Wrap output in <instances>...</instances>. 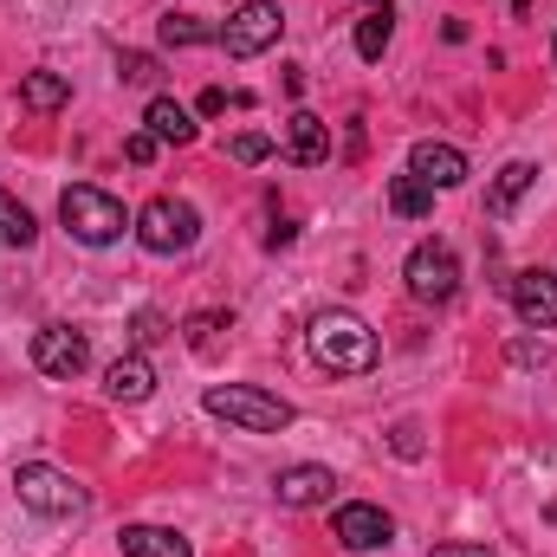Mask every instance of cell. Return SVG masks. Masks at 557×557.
<instances>
[{
    "instance_id": "d4e9b609",
    "label": "cell",
    "mask_w": 557,
    "mask_h": 557,
    "mask_svg": "<svg viewBox=\"0 0 557 557\" xmlns=\"http://www.w3.org/2000/svg\"><path fill=\"white\" fill-rule=\"evenodd\" d=\"M117 78H124V85H156L162 65H156L149 52H117Z\"/></svg>"
},
{
    "instance_id": "9a60e30c",
    "label": "cell",
    "mask_w": 557,
    "mask_h": 557,
    "mask_svg": "<svg viewBox=\"0 0 557 557\" xmlns=\"http://www.w3.org/2000/svg\"><path fill=\"white\" fill-rule=\"evenodd\" d=\"M539 182V169L532 162H506L499 175H493V188H486V221H512V208L525 201V188Z\"/></svg>"
},
{
    "instance_id": "f1b7e54d",
    "label": "cell",
    "mask_w": 557,
    "mask_h": 557,
    "mask_svg": "<svg viewBox=\"0 0 557 557\" xmlns=\"http://www.w3.org/2000/svg\"><path fill=\"white\" fill-rule=\"evenodd\" d=\"M292 240H298V227H292V221H273V234H267V253H285Z\"/></svg>"
},
{
    "instance_id": "4fadbf2b",
    "label": "cell",
    "mask_w": 557,
    "mask_h": 557,
    "mask_svg": "<svg viewBox=\"0 0 557 557\" xmlns=\"http://www.w3.org/2000/svg\"><path fill=\"white\" fill-rule=\"evenodd\" d=\"M285 156H292L298 169H318V162L331 156V124H324L318 111H292V117H285Z\"/></svg>"
},
{
    "instance_id": "2e32d148",
    "label": "cell",
    "mask_w": 557,
    "mask_h": 557,
    "mask_svg": "<svg viewBox=\"0 0 557 557\" xmlns=\"http://www.w3.org/2000/svg\"><path fill=\"white\" fill-rule=\"evenodd\" d=\"M117 545H124V557H195V545L169 525H124Z\"/></svg>"
},
{
    "instance_id": "5bb4252c",
    "label": "cell",
    "mask_w": 557,
    "mask_h": 557,
    "mask_svg": "<svg viewBox=\"0 0 557 557\" xmlns=\"http://www.w3.org/2000/svg\"><path fill=\"white\" fill-rule=\"evenodd\" d=\"M104 396H111V403H149V396H156V370H149L143 350L117 357V363L104 370Z\"/></svg>"
},
{
    "instance_id": "1f68e13d",
    "label": "cell",
    "mask_w": 557,
    "mask_h": 557,
    "mask_svg": "<svg viewBox=\"0 0 557 557\" xmlns=\"http://www.w3.org/2000/svg\"><path fill=\"white\" fill-rule=\"evenodd\" d=\"M512 13H519V20H525V13H532V0H512Z\"/></svg>"
},
{
    "instance_id": "cb8c5ba5",
    "label": "cell",
    "mask_w": 557,
    "mask_h": 557,
    "mask_svg": "<svg viewBox=\"0 0 557 557\" xmlns=\"http://www.w3.org/2000/svg\"><path fill=\"white\" fill-rule=\"evenodd\" d=\"M227 156H234L240 169H260V162L273 156V137H260V131H240V137L227 143Z\"/></svg>"
},
{
    "instance_id": "484cf974",
    "label": "cell",
    "mask_w": 557,
    "mask_h": 557,
    "mask_svg": "<svg viewBox=\"0 0 557 557\" xmlns=\"http://www.w3.org/2000/svg\"><path fill=\"white\" fill-rule=\"evenodd\" d=\"M389 447H396L403 460H421V428L416 421H396V428H389Z\"/></svg>"
},
{
    "instance_id": "7402d4cb",
    "label": "cell",
    "mask_w": 557,
    "mask_h": 557,
    "mask_svg": "<svg viewBox=\"0 0 557 557\" xmlns=\"http://www.w3.org/2000/svg\"><path fill=\"white\" fill-rule=\"evenodd\" d=\"M389 33H396V20H389V0H376V7L357 20V52H363V59H383V52H389Z\"/></svg>"
},
{
    "instance_id": "e0dca14e",
    "label": "cell",
    "mask_w": 557,
    "mask_h": 557,
    "mask_svg": "<svg viewBox=\"0 0 557 557\" xmlns=\"http://www.w3.org/2000/svg\"><path fill=\"white\" fill-rule=\"evenodd\" d=\"M20 104H26V111H39V117L65 111V104H72L65 72H46V65H39V72H26V78H20Z\"/></svg>"
},
{
    "instance_id": "8fae6325",
    "label": "cell",
    "mask_w": 557,
    "mask_h": 557,
    "mask_svg": "<svg viewBox=\"0 0 557 557\" xmlns=\"http://www.w3.org/2000/svg\"><path fill=\"white\" fill-rule=\"evenodd\" d=\"M331 486H337V473H331V467H318V460H298V467H285V473L273 480L278 506H292V512L324 506V499H331Z\"/></svg>"
},
{
    "instance_id": "4316f807",
    "label": "cell",
    "mask_w": 557,
    "mask_h": 557,
    "mask_svg": "<svg viewBox=\"0 0 557 557\" xmlns=\"http://www.w3.org/2000/svg\"><path fill=\"white\" fill-rule=\"evenodd\" d=\"M131 337H137V344H156V337H162V311H137V318H131Z\"/></svg>"
},
{
    "instance_id": "4dcf8cb0",
    "label": "cell",
    "mask_w": 557,
    "mask_h": 557,
    "mask_svg": "<svg viewBox=\"0 0 557 557\" xmlns=\"http://www.w3.org/2000/svg\"><path fill=\"white\" fill-rule=\"evenodd\" d=\"M428 557H493L486 545H434Z\"/></svg>"
},
{
    "instance_id": "9c48e42d",
    "label": "cell",
    "mask_w": 557,
    "mask_h": 557,
    "mask_svg": "<svg viewBox=\"0 0 557 557\" xmlns=\"http://www.w3.org/2000/svg\"><path fill=\"white\" fill-rule=\"evenodd\" d=\"M331 539H337L344 552H383V545L396 539V519H389L383 506H370V499H350V506H337Z\"/></svg>"
},
{
    "instance_id": "44dd1931",
    "label": "cell",
    "mask_w": 557,
    "mask_h": 557,
    "mask_svg": "<svg viewBox=\"0 0 557 557\" xmlns=\"http://www.w3.org/2000/svg\"><path fill=\"white\" fill-rule=\"evenodd\" d=\"M39 240V221L26 214V201H13L7 188H0V247H13V253H26Z\"/></svg>"
},
{
    "instance_id": "277c9868",
    "label": "cell",
    "mask_w": 557,
    "mask_h": 557,
    "mask_svg": "<svg viewBox=\"0 0 557 557\" xmlns=\"http://www.w3.org/2000/svg\"><path fill=\"white\" fill-rule=\"evenodd\" d=\"M13 493H20V506L39 512V519H78V512L91 506L85 486H78L72 473L46 467V460H20V467H13Z\"/></svg>"
},
{
    "instance_id": "d6986e66",
    "label": "cell",
    "mask_w": 557,
    "mask_h": 557,
    "mask_svg": "<svg viewBox=\"0 0 557 557\" xmlns=\"http://www.w3.org/2000/svg\"><path fill=\"white\" fill-rule=\"evenodd\" d=\"M389 214H403V221H421V214H434V188L421 182V175H389Z\"/></svg>"
},
{
    "instance_id": "3957f363",
    "label": "cell",
    "mask_w": 557,
    "mask_h": 557,
    "mask_svg": "<svg viewBox=\"0 0 557 557\" xmlns=\"http://www.w3.org/2000/svg\"><path fill=\"white\" fill-rule=\"evenodd\" d=\"M59 221H65V234H72L78 247H111V240H124V227H131L124 201L104 195V188H91V182H72V188L59 195Z\"/></svg>"
},
{
    "instance_id": "6da1fadb",
    "label": "cell",
    "mask_w": 557,
    "mask_h": 557,
    "mask_svg": "<svg viewBox=\"0 0 557 557\" xmlns=\"http://www.w3.org/2000/svg\"><path fill=\"white\" fill-rule=\"evenodd\" d=\"M305 344H311L318 370H331V376H370L376 357H383L376 331H370L357 311H318L311 331H305Z\"/></svg>"
},
{
    "instance_id": "5b68a950",
    "label": "cell",
    "mask_w": 557,
    "mask_h": 557,
    "mask_svg": "<svg viewBox=\"0 0 557 557\" xmlns=\"http://www.w3.org/2000/svg\"><path fill=\"white\" fill-rule=\"evenodd\" d=\"M131 234L143 240V253H162L169 260V253H188L201 240V214L188 201H175V195H156L137 221H131Z\"/></svg>"
},
{
    "instance_id": "83f0119b",
    "label": "cell",
    "mask_w": 557,
    "mask_h": 557,
    "mask_svg": "<svg viewBox=\"0 0 557 557\" xmlns=\"http://www.w3.org/2000/svg\"><path fill=\"white\" fill-rule=\"evenodd\" d=\"M124 156H131V162H156V137H149V131H137V137H124Z\"/></svg>"
},
{
    "instance_id": "52a82bcc",
    "label": "cell",
    "mask_w": 557,
    "mask_h": 557,
    "mask_svg": "<svg viewBox=\"0 0 557 557\" xmlns=\"http://www.w3.org/2000/svg\"><path fill=\"white\" fill-rule=\"evenodd\" d=\"M278 33H285L278 0H240L221 26V46H227V59H260V52L278 46Z\"/></svg>"
},
{
    "instance_id": "603a6c76",
    "label": "cell",
    "mask_w": 557,
    "mask_h": 557,
    "mask_svg": "<svg viewBox=\"0 0 557 557\" xmlns=\"http://www.w3.org/2000/svg\"><path fill=\"white\" fill-rule=\"evenodd\" d=\"M221 331H234V318H227V311H195V318L182 324V337H188V350H201V357H208V350L221 344Z\"/></svg>"
},
{
    "instance_id": "30bf717a",
    "label": "cell",
    "mask_w": 557,
    "mask_h": 557,
    "mask_svg": "<svg viewBox=\"0 0 557 557\" xmlns=\"http://www.w3.org/2000/svg\"><path fill=\"white\" fill-rule=\"evenodd\" d=\"M506 292H512V311H519V324H532V331H557V273H512L506 278Z\"/></svg>"
},
{
    "instance_id": "ffe728a7",
    "label": "cell",
    "mask_w": 557,
    "mask_h": 557,
    "mask_svg": "<svg viewBox=\"0 0 557 557\" xmlns=\"http://www.w3.org/2000/svg\"><path fill=\"white\" fill-rule=\"evenodd\" d=\"M162 46H221V26H208V20H195V13H162Z\"/></svg>"
},
{
    "instance_id": "7c38bea8",
    "label": "cell",
    "mask_w": 557,
    "mask_h": 557,
    "mask_svg": "<svg viewBox=\"0 0 557 557\" xmlns=\"http://www.w3.org/2000/svg\"><path fill=\"white\" fill-rule=\"evenodd\" d=\"M409 175H421L428 188H460V182H467V156H460L454 143L421 137L416 149H409Z\"/></svg>"
},
{
    "instance_id": "ba28073f",
    "label": "cell",
    "mask_w": 557,
    "mask_h": 557,
    "mask_svg": "<svg viewBox=\"0 0 557 557\" xmlns=\"http://www.w3.org/2000/svg\"><path fill=\"white\" fill-rule=\"evenodd\" d=\"M85 363H91V337H85V331H72V324H46V331L33 337V370H39V376L72 383V376H85Z\"/></svg>"
},
{
    "instance_id": "f546056e",
    "label": "cell",
    "mask_w": 557,
    "mask_h": 557,
    "mask_svg": "<svg viewBox=\"0 0 557 557\" xmlns=\"http://www.w3.org/2000/svg\"><path fill=\"white\" fill-rule=\"evenodd\" d=\"M227 104H234V98H227V91H221V85H208V91H201V117H221V111H227Z\"/></svg>"
},
{
    "instance_id": "7a4b0ae2",
    "label": "cell",
    "mask_w": 557,
    "mask_h": 557,
    "mask_svg": "<svg viewBox=\"0 0 557 557\" xmlns=\"http://www.w3.org/2000/svg\"><path fill=\"white\" fill-rule=\"evenodd\" d=\"M201 403H208V416H221L227 428H240V434H285L292 416H298L285 396L260 389V383H214Z\"/></svg>"
},
{
    "instance_id": "ac0fdd59",
    "label": "cell",
    "mask_w": 557,
    "mask_h": 557,
    "mask_svg": "<svg viewBox=\"0 0 557 557\" xmlns=\"http://www.w3.org/2000/svg\"><path fill=\"white\" fill-rule=\"evenodd\" d=\"M143 131H149L156 143H175V149H182V143H195V131H201V124H195V117H188L175 98H149V111H143Z\"/></svg>"
},
{
    "instance_id": "8992f818",
    "label": "cell",
    "mask_w": 557,
    "mask_h": 557,
    "mask_svg": "<svg viewBox=\"0 0 557 557\" xmlns=\"http://www.w3.org/2000/svg\"><path fill=\"white\" fill-rule=\"evenodd\" d=\"M403 278H409V292L421 305H447L460 292V253L447 240H416L409 260H403Z\"/></svg>"
}]
</instances>
